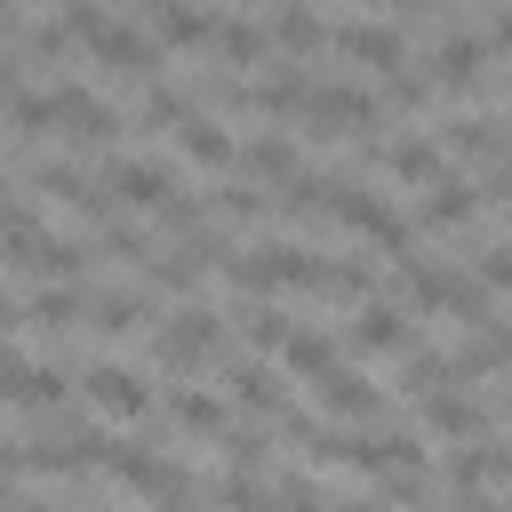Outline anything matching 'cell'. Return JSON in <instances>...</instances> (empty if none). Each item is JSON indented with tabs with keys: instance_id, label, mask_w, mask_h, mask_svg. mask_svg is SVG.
I'll list each match as a JSON object with an SVG mask.
<instances>
[{
	"instance_id": "6da1fadb",
	"label": "cell",
	"mask_w": 512,
	"mask_h": 512,
	"mask_svg": "<svg viewBox=\"0 0 512 512\" xmlns=\"http://www.w3.org/2000/svg\"><path fill=\"white\" fill-rule=\"evenodd\" d=\"M64 24H72V40H88V48H96V64H104V72H120V80H152V72H160V40H144V32H128V24H112V16H104V0H64Z\"/></svg>"
},
{
	"instance_id": "7a4b0ae2",
	"label": "cell",
	"mask_w": 512,
	"mask_h": 512,
	"mask_svg": "<svg viewBox=\"0 0 512 512\" xmlns=\"http://www.w3.org/2000/svg\"><path fill=\"white\" fill-rule=\"evenodd\" d=\"M400 280H408V304H424V312H456V320L488 328V288H480V272H448V264H432V256H408Z\"/></svg>"
},
{
	"instance_id": "3957f363",
	"label": "cell",
	"mask_w": 512,
	"mask_h": 512,
	"mask_svg": "<svg viewBox=\"0 0 512 512\" xmlns=\"http://www.w3.org/2000/svg\"><path fill=\"white\" fill-rule=\"evenodd\" d=\"M216 352H224V320H216L208 304L168 312V320H160V336H152V360H160V368H176V376H184V368H208Z\"/></svg>"
},
{
	"instance_id": "277c9868",
	"label": "cell",
	"mask_w": 512,
	"mask_h": 512,
	"mask_svg": "<svg viewBox=\"0 0 512 512\" xmlns=\"http://www.w3.org/2000/svg\"><path fill=\"white\" fill-rule=\"evenodd\" d=\"M336 216H344V224H352L360 240H376L384 256H400V264L416 256V232H408V216H400L392 200H376V192H360V184H344V192H336Z\"/></svg>"
},
{
	"instance_id": "5b68a950",
	"label": "cell",
	"mask_w": 512,
	"mask_h": 512,
	"mask_svg": "<svg viewBox=\"0 0 512 512\" xmlns=\"http://www.w3.org/2000/svg\"><path fill=\"white\" fill-rule=\"evenodd\" d=\"M304 120H312V136H352V128H376V96H368V88L328 80V88H312Z\"/></svg>"
},
{
	"instance_id": "8992f818",
	"label": "cell",
	"mask_w": 512,
	"mask_h": 512,
	"mask_svg": "<svg viewBox=\"0 0 512 512\" xmlns=\"http://www.w3.org/2000/svg\"><path fill=\"white\" fill-rule=\"evenodd\" d=\"M80 392H88L96 416H144V400H152V384H144L128 360H96V368L80 376Z\"/></svg>"
},
{
	"instance_id": "52a82bcc",
	"label": "cell",
	"mask_w": 512,
	"mask_h": 512,
	"mask_svg": "<svg viewBox=\"0 0 512 512\" xmlns=\"http://www.w3.org/2000/svg\"><path fill=\"white\" fill-rule=\"evenodd\" d=\"M104 192H112L120 208H160V200L176 192V168H168V160H112V168H104Z\"/></svg>"
},
{
	"instance_id": "ba28073f",
	"label": "cell",
	"mask_w": 512,
	"mask_h": 512,
	"mask_svg": "<svg viewBox=\"0 0 512 512\" xmlns=\"http://www.w3.org/2000/svg\"><path fill=\"white\" fill-rule=\"evenodd\" d=\"M480 64H488V40H480V32H448V40L432 48V88L472 96V88H480Z\"/></svg>"
},
{
	"instance_id": "9c48e42d",
	"label": "cell",
	"mask_w": 512,
	"mask_h": 512,
	"mask_svg": "<svg viewBox=\"0 0 512 512\" xmlns=\"http://www.w3.org/2000/svg\"><path fill=\"white\" fill-rule=\"evenodd\" d=\"M320 408H328L336 424H368V416H384V392H376L360 368H344V360H336V368L320 376Z\"/></svg>"
},
{
	"instance_id": "30bf717a",
	"label": "cell",
	"mask_w": 512,
	"mask_h": 512,
	"mask_svg": "<svg viewBox=\"0 0 512 512\" xmlns=\"http://www.w3.org/2000/svg\"><path fill=\"white\" fill-rule=\"evenodd\" d=\"M328 40H336V48H344V56H352V64H376V72H384V80H392V72H400V64H408V40H400V32H392V24H336V32H328Z\"/></svg>"
},
{
	"instance_id": "8fae6325",
	"label": "cell",
	"mask_w": 512,
	"mask_h": 512,
	"mask_svg": "<svg viewBox=\"0 0 512 512\" xmlns=\"http://www.w3.org/2000/svg\"><path fill=\"white\" fill-rule=\"evenodd\" d=\"M56 128H72L80 144H112V136H120V112H112L104 96H88V88L64 80V88H56Z\"/></svg>"
},
{
	"instance_id": "7c38bea8",
	"label": "cell",
	"mask_w": 512,
	"mask_h": 512,
	"mask_svg": "<svg viewBox=\"0 0 512 512\" xmlns=\"http://www.w3.org/2000/svg\"><path fill=\"white\" fill-rule=\"evenodd\" d=\"M408 304H392V296H368L360 304V320H352V352H408Z\"/></svg>"
},
{
	"instance_id": "4fadbf2b",
	"label": "cell",
	"mask_w": 512,
	"mask_h": 512,
	"mask_svg": "<svg viewBox=\"0 0 512 512\" xmlns=\"http://www.w3.org/2000/svg\"><path fill=\"white\" fill-rule=\"evenodd\" d=\"M224 384H232V400H240L248 416H272V424H280L288 384H280V368H272V360H232V368H224Z\"/></svg>"
},
{
	"instance_id": "5bb4252c",
	"label": "cell",
	"mask_w": 512,
	"mask_h": 512,
	"mask_svg": "<svg viewBox=\"0 0 512 512\" xmlns=\"http://www.w3.org/2000/svg\"><path fill=\"white\" fill-rule=\"evenodd\" d=\"M480 424H488V408H480V400H464L456 384L424 392V432H432V440H480Z\"/></svg>"
},
{
	"instance_id": "9a60e30c",
	"label": "cell",
	"mask_w": 512,
	"mask_h": 512,
	"mask_svg": "<svg viewBox=\"0 0 512 512\" xmlns=\"http://www.w3.org/2000/svg\"><path fill=\"white\" fill-rule=\"evenodd\" d=\"M384 176H400V184H440L448 176V144H432V136H400V144H384Z\"/></svg>"
},
{
	"instance_id": "2e32d148",
	"label": "cell",
	"mask_w": 512,
	"mask_h": 512,
	"mask_svg": "<svg viewBox=\"0 0 512 512\" xmlns=\"http://www.w3.org/2000/svg\"><path fill=\"white\" fill-rule=\"evenodd\" d=\"M472 208H480V192H472V184H464V176L448 168V176H440V184H432V192L416 200V224L448 232V224H472Z\"/></svg>"
},
{
	"instance_id": "e0dca14e",
	"label": "cell",
	"mask_w": 512,
	"mask_h": 512,
	"mask_svg": "<svg viewBox=\"0 0 512 512\" xmlns=\"http://www.w3.org/2000/svg\"><path fill=\"white\" fill-rule=\"evenodd\" d=\"M88 304H96V296H88L80 280H48V288L32 296V320H40L48 336H64V328H88Z\"/></svg>"
},
{
	"instance_id": "ac0fdd59",
	"label": "cell",
	"mask_w": 512,
	"mask_h": 512,
	"mask_svg": "<svg viewBox=\"0 0 512 512\" xmlns=\"http://www.w3.org/2000/svg\"><path fill=\"white\" fill-rule=\"evenodd\" d=\"M504 136H512V128H504V120H488V112H464V120H448V128H440V144H448V152H464V160H504Z\"/></svg>"
},
{
	"instance_id": "d6986e66",
	"label": "cell",
	"mask_w": 512,
	"mask_h": 512,
	"mask_svg": "<svg viewBox=\"0 0 512 512\" xmlns=\"http://www.w3.org/2000/svg\"><path fill=\"white\" fill-rule=\"evenodd\" d=\"M144 320H152V288H112L88 304V328H104V336H136Z\"/></svg>"
},
{
	"instance_id": "ffe728a7",
	"label": "cell",
	"mask_w": 512,
	"mask_h": 512,
	"mask_svg": "<svg viewBox=\"0 0 512 512\" xmlns=\"http://www.w3.org/2000/svg\"><path fill=\"white\" fill-rule=\"evenodd\" d=\"M176 152H184V160H200V168H232V160H240V144H232L208 112H192V120L176 128Z\"/></svg>"
},
{
	"instance_id": "44dd1931",
	"label": "cell",
	"mask_w": 512,
	"mask_h": 512,
	"mask_svg": "<svg viewBox=\"0 0 512 512\" xmlns=\"http://www.w3.org/2000/svg\"><path fill=\"white\" fill-rule=\"evenodd\" d=\"M144 8H152L160 40H176V48H200V40H216V16H208V8H192V0H144Z\"/></svg>"
},
{
	"instance_id": "7402d4cb",
	"label": "cell",
	"mask_w": 512,
	"mask_h": 512,
	"mask_svg": "<svg viewBox=\"0 0 512 512\" xmlns=\"http://www.w3.org/2000/svg\"><path fill=\"white\" fill-rule=\"evenodd\" d=\"M240 168H248L256 184H296V176H304L288 136H256V144H240Z\"/></svg>"
},
{
	"instance_id": "603a6c76",
	"label": "cell",
	"mask_w": 512,
	"mask_h": 512,
	"mask_svg": "<svg viewBox=\"0 0 512 512\" xmlns=\"http://www.w3.org/2000/svg\"><path fill=\"white\" fill-rule=\"evenodd\" d=\"M168 424H176V432H208V440L232 432V416H224L216 392H176V400H168Z\"/></svg>"
},
{
	"instance_id": "cb8c5ba5",
	"label": "cell",
	"mask_w": 512,
	"mask_h": 512,
	"mask_svg": "<svg viewBox=\"0 0 512 512\" xmlns=\"http://www.w3.org/2000/svg\"><path fill=\"white\" fill-rule=\"evenodd\" d=\"M272 40H280L288 56H312V48L328 40V24H320V16L304 8V0H280V16H272Z\"/></svg>"
},
{
	"instance_id": "d4e9b609",
	"label": "cell",
	"mask_w": 512,
	"mask_h": 512,
	"mask_svg": "<svg viewBox=\"0 0 512 512\" xmlns=\"http://www.w3.org/2000/svg\"><path fill=\"white\" fill-rule=\"evenodd\" d=\"M280 352H288V368H304L312 384L336 368V336H320V328H288V344H280Z\"/></svg>"
},
{
	"instance_id": "484cf974",
	"label": "cell",
	"mask_w": 512,
	"mask_h": 512,
	"mask_svg": "<svg viewBox=\"0 0 512 512\" xmlns=\"http://www.w3.org/2000/svg\"><path fill=\"white\" fill-rule=\"evenodd\" d=\"M312 88H320V80H304V72H272V80L256 88V112H304Z\"/></svg>"
},
{
	"instance_id": "4316f807",
	"label": "cell",
	"mask_w": 512,
	"mask_h": 512,
	"mask_svg": "<svg viewBox=\"0 0 512 512\" xmlns=\"http://www.w3.org/2000/svg\"><path fill=\"white\" fill-rule=\"evenodd\" d=\"M216 504H224V512H280V496H272L264 480H248V472H224V480H216Z\"/></svg>"
},
{
	"instance_id": "83f0119b",
	"label": "cell",
	"mask_w": 512,
	"mask_h": 512,
	"mask_svg": "<svg viewBox=\"0 0 512 512\" xmlns=\"http://www.w3.org/2000/svg\"><path fill=\"white\" fill-rule=\"evenodd\" d=\"M272 48V32H256V24H216V56L224 64H256Z\"/></svg>"
},
{
	"instance_id": "f1b7e54d",
	"label": "cell",
	"mask_w": 512,
	"mask_h": 512,
	"mask_svg": "<svg viewBox=\"0 0 512 512\" xmlns=\"http://www.w3.org/2000/svg\"><path fill=\"white\" fill-rule=\"evenodd\" d=\"M64 384H72L64 368H48V360H32V368H24V392H16V408H56V400H64Z\"/></svg>"
},
{
	"instance_id": "f546056e",
	"label": "cell",
	"mask_w": 512,
	"mask_h": 512,
	"mask_svg": "<svg viewBox=\"0 0 512 512\" xmlns=\"http://www.w3.org/2000/svg\"><path fill=\"white\" fill-rule=\"evenodd\" d=\"M384 96H392L400 112H416V104H432V72H408V64H400V72L384 80Z\"/></svg>"
},
{
	"instance_id": "4dcf8cb0",
	"label": "cell",
	"mask_w": 512,
	"mask_h": 512,
	"mask_svg": "<svg viewBox=\"0 0 512 512\" xmlns=\"http://www.w3.org/2000/svg\"><path fill=\"white\" fill-rule=\"evenodd\" d=\"M240 328H248L264 352H272V344H288V312H272V304H248V312H240Z\"/></svg>"
},
{
	"instance_id": "1f68e13d",
	"label": "cell",
	"mask_w": 512,
	"mask_h": 512,
	"mask_svg": "<svg viewBox=\"0 0 512 512\" xmlns=\"http://www.w3.org/2000/svg\"><path fill=\"white\" fill-rule=\"evenodd\" d=\"M480 288H512V240L480 248Z\"/></svg>"
},
{
	"instance_id": "d6a6232c",
	"label": "cell",
	"mask_w": 512,
	"mask_h": 512,
	"mask_svg": "<svg viewBox=\"0 0 512 512\" xmlns=\"http://www.w3.org/2000/svg\"><path fill=\"white\" fill-rule=\"evenodd\" d=\"M336 512H384V504H368V496H360V504H336Z\"/></svg>"
},
{
	"instance_id": "836d02e7",
	"label": "cell",
	"mask_w": 512,
	"mask_h": 512,
	"mask_svg": "<svg viewBox=\"0 0 512 512\" xmlns=\"http://www.w3.org/2000/svg\"><path fill=\"white\" fill-rule=\"evenodd\" d=\"M8 24H16V0H0V32H8Z\"/></svg>"
},
{
	"instance_id": "e575fe53",
	"label": "cell",
	"mask_w": 512,
	"mask_h": 512,
	"mask_svg": "<svg viewBox=\"0 0 512 512\" xmlns=\"http://www.w3.org/2000/svg\"><path fill=\"white\" fill-rule=\"evenodd\" d=\"M16 512H64V504H16Z\"/></svg>"
},
{
	"instance_id": "d590c367",
	"label": "cell",
	"mask_w": 512,
	"mask_h": 512,
	"mask_svg": "<svg viewBox=\"0 0 512 512\" xmlns=\"http://www.w3.org/2000/svg\"><path fill=\"white\" fill-rule=\"evenodd\" d=\"M496 328H504V344H512V320H496Z\"/></svg>"
}]
</instances>
